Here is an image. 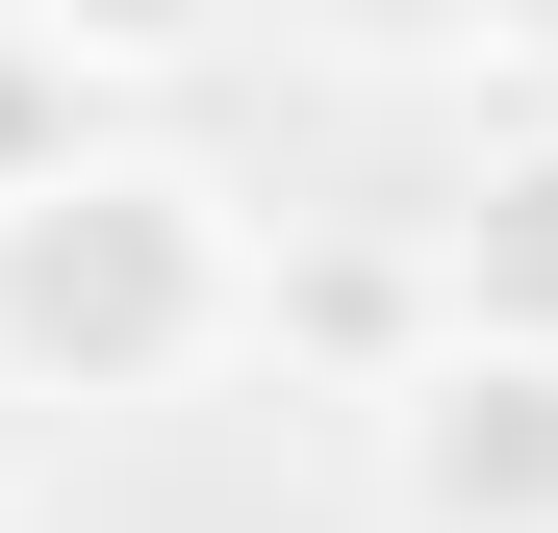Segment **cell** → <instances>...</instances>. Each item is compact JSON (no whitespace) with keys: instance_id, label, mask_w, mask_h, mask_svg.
<instances>
[{"instance_id":"52a82bcc","label":"cell","mask_w":558,"mask_h":533,"mask_svg":"<svg viewBox=\"0 0 558 533\" xmlns=\"http://www.w3.org/2000/svg\"><path fill=\"white\" fill-rule=\"evenodd\" d=\"M26 153H76V76H51L26 26H0V178H26Z\"/></svg>"},{"instance_id":"7a4b0ae2","label":"cell","mask_w":558,"mask_h":533,"mask_svg":"<svg viewBox=\"0 0 558 533\" xmlns=\"http://www.w3.org/2000/svg\"><path fill=\"white\" fill-rule=\"evenodd\" d=\"M381 508L407 533H558V330H432L381 381Z\"/></svg>"},{"instance_id":"6da1fadb","label":"cell","mask_w":558,"mask_h":533,"mask_svg":"<svg viewBox=\"0 0 558 533\" xmlns=\"http://www.w3.org/2000/svg\"><path fill=\"white\" fill-rule=\"evenodd\" d=\"M204 355H254V204L204 153L76 128L0 178V407H153Z\"/></svg>"},{"instance_id":"ba28073f","label":"cell","mask_w":558,"mask_h":533,"mask_svg":"<svg viewBox=\"0 0 558 533\" xmlns=\"http://www.w3.org/2000/svg\"><path fill=\"white\" fill-rule=\"evenodd\" d=\"M0 533H26V483H0Z\"/></svg>"},{"instance_id":"3957f363","label":"cell","mask_w":558,"mask_h":533,"mask_svg":"<svg viewBox=\"0 0 558 533\" xmlns=\"http://www.w3.org/2000/svg\"><path fill=\"white\" fill-rule=\"evenodd\" d=\"M254 330H279V355H330V381L381 407L407 355L457 330V305H432V229H305V254H254Z\"/></svg>"},{"instance_id":"5b68a950","label":"cell","mask_w":558,"mask_h":533,"mask_svg":"<svg viewBox=\"0 0 558 533\" xmlns=\"http://www.w3.org/2000/svg\"><path fill=\"white\" fill-rule=\"evenodd\" d=\"M0 26H26V51L76 76V102H102V76H204V51L254 26V0H0Z\"/></svg>"},{"instance_id":"8992f818","label":"cell","mask_w":558,"mask_h":533,"mask_svg":"<svg viewBox=\"0 0 558 533\" xmlns=\"http://www.w3.org/2000/svg\"><path fill=\"white\" fill-rule=\"evenodd\" d=\"M305 26H330V51H483L508 0H305Z\"/></svg>"},{"instance_id":"277c9868","label":"cell","mask_w":558,"mask_h":533,"mask_svg":"<svg viewBox=\"0 0 558 533\" xmlns=\"http://www.w3.org/2000/svg\"><path fill=\"white\" fill-rule=\"evenodd\" d=\"M432 305H457V330H558V128H508V153L432 204Z\"/></svg>"}]
</instances>
